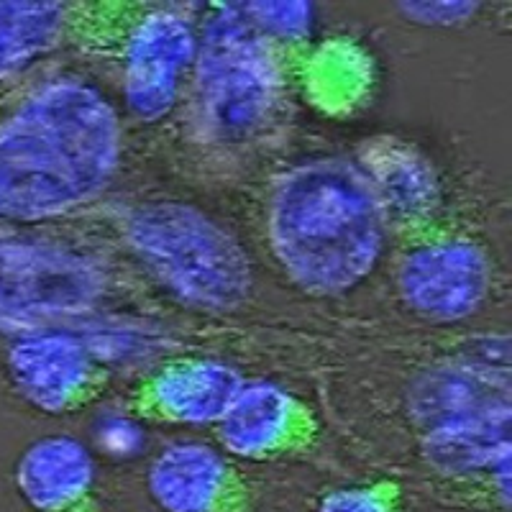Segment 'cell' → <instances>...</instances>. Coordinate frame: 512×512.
I'll return each mask as SVG.
<instances>
[{
  "mask_svg": "<svg viewBox=\"0 0 512 512\" xmlns=\"http://www.w3.org/2000/svg\"><path fill=\"white\" fill-rule=\"evenodd\" d=\"M315 512H405V492L392 477L333 489L320 497Z\"/></svg>",
  "mask_w": 512,
  "mask_h": 512,
  "instance_id": "cell-17",
  "label": "cell"
},
{
  "mask_svg": "<svg viewBox=\"0 0 512 512\" xmlns=\"http://www.w3.org/2000/svg\"><path fill=\"white\" fill-rule=\"evenodd\" d=\"M100 292L103 272L88 256L49 241L0 239V313H80Z\"/></svg>",
  "mask_w": 512,
  "mask_h": 512,
  "instance_id": "cell-8",
  "label": "cell"
},
{
  "mask_svg": "<svg viewBox=\"0 0 512 512\" xmlns=\"http://www.w3.org/2000/svg\"><path fill=\"white\" fill-rule=\"evenodd\" d=\"M272 254L297 287L338 295L377 267L387 221L361 169L313 162L292 169L269 203Z\"/></svg>",
  "mask_w": 512,
  "mask_h": 512,
  "instance_id": "cell-2",
  "label": "cell"
},
{
  "mask_svg": "<svg viewBox=\"0 0 512 512\" xmlns=\"http://www.w3.org/2000/svg\"><path fill=\"white\" fill-rule=\"evenodd\" d=\"M244 384V377L223 361L180 356L154 367L134 384L128 410L144 423H218Z\"/></svg>",
  "mask_w": 512,
  "mask_h": 512,
  "instance_id": "cell-11",
  "label": "cell"
},
{
  "mask_svg": "<svg viewBox=\"0 0 512 512\" xmlns=\"http://www.w3.org/2000/svg\"><path fill=\"white\" fill-rule=\"evenodd\" d=\"M121 162V121L103 93L52 82L0 123V216L49 218L93 200Z\"/></svg>",
  "mask_w": 512,
  "mask_h": 512,
  "instance_id": "cell-1",
  "label": "cell"
},
{
  "mask_svg": "<svg viewBox=\"0 0 512 512\" xmlns=\"http://www.w3.org/2000/svg\"><path fill=\"white\" fill-rule=\"evenodd\" d=\"M195 59V113L205 141L239 149L259 139L280 113L282 67L277 44L251 24L244 3L210 13Z\"/></svg>",
  "mask_w": 512,
  "mask_h": 512,
  "instance_id": "cell-3",
  "label": "cell"
},
{
  "mask_svg": "<svg viewBox=\"0 0 512 512\" xmlns=\"http://www.w3.org/2000/svg\"><path fill=\"white\" fill-rule=\"evenodd\" d=\"M77 6L85 26L70 34H90L95 47L113 52L123 67V95L128 111L141 121H157L172 111L180 95L182 72L198 57V34L182 13L169 8L103 3Z\"/></svg>",
  "mask_w": 512,
  "mask_h": 512,
  "instance_id": "cell-5",
  "label": "cell"
},
{
  "mask_svg": "<svg viewBox=\"0 0 512 512\" xmlns=\"http://www.w3.org/2000/svg\"><path fill=\"white\" fill-rule=\"evenodd\" d=\"M128 246L167 287L200 308L228 310L251 290L246 251L205 213L180 203H144L123 221Z\"/></svg>",
  "mask_w": 512,
  "mask_h": 512,
  "instance_id": "cell-4",
  "label": "cell"
},
{
  "mask_svg": "<svg viewBox=\"0 0 512 512\" xmlns=\"http://www.w3.org/2000/svg\"><path fill=\"white\" fill-rule=\"evenodd\" d=\"M402 13L418 24H456V21H464V18L474 16L477 11V3H402Z\"/></svg>",
  "mask_w": 512,
  "mask_h": 512,
  "instance_id": "cell-19",
  "label": "cell"
},
{
  "mask_svg": "<svg viewBox=\"0 0 512 512\" xmlns=\"http://www.w3.org/2000/svg\"><path fill=\"white\" fill-rule=\"evenodd\" d=\"M364 180L384 213L402 233L438 221V190L431 167L410 146L392 139H379L364 154Z\"/></svg>",
  "mask_w": 512,
  "mask_h": 512,
  "instance_id": "cell-15",
  "label": "cell"
},
{
  "mask_svg": "<svg viewBox=\"0 0 512 512\" xmlns=\"http://www.w3.org/2000/svg\"><path fill=\"white\" fill-rule=\"evenodd\" d=\"M146 489L162 512H256L249 479L205 443H172L149 464Z\"/></svg>",
  "mask_w": 512,
  "mask_h": 512,
  "instance_id": "cell-12",
  "label": "cell"
},
{
  "mask_svg": "<svg viewBox=\"0 0 512 512\" xmlns=\"http://www.w3.org/2000/svg\"><path fill=\"white\" fill-rule=\"evenodd\" d=\"M218 438L246 461L300 459L318 446L320 423L300 397L277 384H244L218 420Z\"/></svg>",
  "mask_w": 512,
  "mask_h": 512,
  "instance_id": "cell-10",
  "label": "cell"
},
{
  "mask_svg": "<svg viewBox=\"0 0 512 512\" xmlns=\"http://www.w3.org/2000/svg\"><path fill=\"white\" fill-rule=\"evenodd\" d=\"M13 484L34 512H103L90 448L72 436H44L13 466Z\"/></svg>",
  "mask_w": 512,
  "mask_h": 512,
  "instance_id": "cell-14",
  "label": "cell"
},
{
  "mask_svg": "<svg viewBox=\"0 0 512 512\" xmlns=\"http://www.w3.org/2000/svg\"><path fill=\"white\" fill-rule=\"evenodd\" d=\"M410 413L423 433L512 415L510 372L479 359L431 369L410 390Z\"/></svg>",
  "mask_w": 512,
  "mask_h": 512,
  "instance_id": "cell-13",
  "label": "cell"
},
{
  "mask_svg": "<svg viewBox=\"0 0 512 512\" xmlns=\"http://www.w3.org/2000/svg\"><path fill=\"white\" fill-rule=\"evenodd\" d=\"M70 13L57 0H0V77L52 52L70 34Z\"/></svg>",
  "mask_w": 512,
  "mask_h": 512,
  "instance_id": "cell-16",
  "label": "cell"
},
{
  "mask_svg": "<svg viewBox=\"0 0 512 512\" xmlns=\"http://www.w3.org/2000/svg\"><path fill=\"white\" fill-rule=\"evenodd\" d=\"M402 236L397 285L413 313L446 323L482 308L492 290V264L479 241L441 221Z\"/></svg>",
  "mask_w": 512,
  "mask_h": 512,
  "instance_id": "cell-6",
  "label": "cell"
},
{
  "mask_svg": "<svg viewBox=\"0 0 512 512\" xmlns=\"http://www.w3.org/2000/svg\"><path fill=\"white\" fill-rule=\"evenodd\" d=\"M244 11L269 41H295L308 34V3H244Z\"/></svg>",
  "mask_w": 512,
  "mask_h": 512,
  "instance_id": "cell-18",
  "label": "cell"
},
{
  "mask_svg": "<svg viewBox=\"0 0 512 512\" xmlns=\"http://www.w3.org/2000/svg\"><path fill=\"white\" fill-rule=\"evenodd\" d=\"M8 377L18 395L44 413L90 408L111 384V372L82 338L39 331L13 341L6 356Z\"/></svg>",
  "mask_w": 512,
  "mask_h": 512,
  "instance_id": "cell-9",
  "label": "cell"
},
{
  "mask_svg": "<svg viewBox=\"0 0 512 512\" xmlns=\"http://www.w3.org/2000/svg\"><path fill=\"white\" fill-rule=\"evenodd\" d=\"M510 420L512 415H500L423 433L420 456L436 479V495L446 505L510 512Z\"/></svg>",
  "mask_w": 512,
  "mask_h": 512,
  "instance_id": "cell-7",
  "label": "cell"
}]
</instances>
